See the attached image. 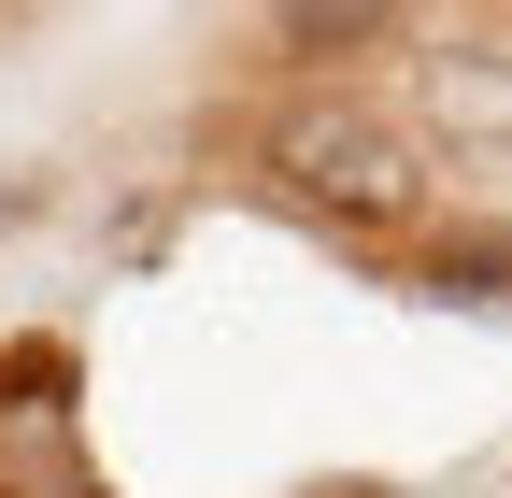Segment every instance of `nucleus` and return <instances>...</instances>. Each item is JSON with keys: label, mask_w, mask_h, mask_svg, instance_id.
<instances>
[{"label": "nucleus", "mask_w": 512, "mask_h": 498, "mask_svg": "<svg viewBox=\"0 0 512 498\" xmlns=\"http://www.w3.org/2000/svg\"><path fill=\"white\" fill-rule=\"evenodd\" d=\"M242 171L271 185L285 214H313V228H342V242H370V257H413V242L441 228V157L399 129V100H370V86H271L242 114Z\"/></svg>", "instance_id": "obj_1"}, {"label": "nucleus", "mask_w": 512, "mask_h": 498, "mask_svg": "<svg viewBox=\"0 0 512 498\" xmlns=\"http://www.w3.org/2000/svg\"><path fill=\"white\" fill-rule=\"evenodd\" d=\"M399 129L427 157H512V29H427L399 72Z\"/></svg>", "instance_id": "obj_2"}, {"label": "nucleus", "mask_w": 512, "mask_h": 498, "mask_svg": "<svg viewBox=\"0 0 512 498\" xmlns=\"http://www.w3.org/2000/svg\"><path fill=\"white\" fill-rule=\"evenodd\" d=\"M413 299H456V314H512V214H441L413 257H399Z\"/></svg>", "instance_id": "obj_3"}, {"label": "nucleus", "mask_w": 512, "mask_h": 498, "mask_svg": "<svg viewBox=\"0 0 512 498\" xmlns=\"http://www.w3.org/2000/svg\"><path fill=\"white\" fill-rule=\"evenodd\" d=\"M0 484H15V498H100V470H86V442H72V413L29 399V385H0Z\"/></svg>", "instance_id": "obj_4"}, {"label": "nucleus", "mask_w": 512, "mask_h": 498, "mask_svg": "<svg viewBox=\"0 0 512 498\" xmlns=\"http://www.w3.org/2000/svg\"><path fill=\"white\" fill-rule=\"evenodd\" d=\"M399 15H271V57H384Z\"/></svg>", "instance_id": "obj_5"}]
</instances>
